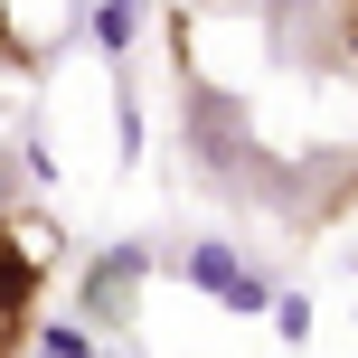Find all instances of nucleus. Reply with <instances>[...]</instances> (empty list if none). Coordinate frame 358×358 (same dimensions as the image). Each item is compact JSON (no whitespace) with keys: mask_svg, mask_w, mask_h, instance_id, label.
Listing matches in <instances>:
<instances>
[{"mask_svg":"<svg viewBox=\"0 0 358 358\" xmlns=\"http://www.w3.org/2000/svg\"><path fill=\"white\" fill-rule=\"evenodd\" d=\"M340 48L358 57V0H340Z\"/></svg>","mask_w":358,"mask_h":358,"instance_id":"3","label":"nucleus"},{"mask_svg":"<svg viewBox=\"0 0 358 358\" xmlns=\"http://www.w3.org/2000/svg\"><path fill=\"white\" fill-rule=\"evenodd\" d=\"M38 292H48V273H38V255H29V236H19V217H0V358L29 349Z\"/></svg>","mask_w":358,"mask_h":358,"instance_id":"1","label":"nucleus"},{"mask_svg":"<svg viewBox=\"0 0 358 358\" xmlns=\"http://www.w3.org/2000/svg\"><path fill=\"white\" fill-rule=\"evenodd\" d=\"M19 57H29V38H19L10 19H0V66H19Z\"/></svg>","mask_w":358,"mask_h":358,"instance_id":"2","label":"nucleus"}]
</instances>
